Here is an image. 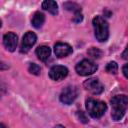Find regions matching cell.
<instances>
[{"instance_id":"ffe728a7","label":"cell","mask_w":128,"mask_h":128,"mask_svg":"<svg viewBox=\"0 0 128 128\" xmlns=\"http://www.w3.org/2000/svg\"><path fill=\"white\" fill-rule=\"evenodd\" d=\"M122 72H123V74H124V76L128 79V64H126V65H124L123 66V69H122Z\"/></svg>"},{"instance_id":"ba28073f","label":"cell","mask_w":128,"mask_h":128,"mask_svg":"<svg viewBox=\"0 0 128 128\" xmlns=\"http://www.w3.org/2000/svg\"><path fill=\"white\" fill-rule=\"evenodd\" d=\"M68 75V69L62 65H55L49 71V77L52 80L60 81Z\"/></svg>"},{"instance_id":"5b68a950","label":"cell","mask_w":128,"mask_h":128,"mask_svg":"<svg viewBox=\"0 0 128 128\" xmlns=\"http://www.w3.org/2000/svg\"><path fill=\"white\" fill-rule=\"evenodd\" d=\"M77 94H78V92H77L76 87H74V86H67V87H65L62 90L59 98H60V101L63 104L70 105L76 99Z\"/></svg>"},{"instance_id":"d6986e66","label":"cell","mask_w":128,"mask_h":128,"mask_svg":"<svg viewBox=\"0 0 128 128\" xmlns=\"http://www.w3.org/2000/svg\"><path fill=\"white\" fill-rule=\"evenodd\" d=\"M122 58H123L124 60H128V45H127V47L125 48V50L123 51V53H122Z\"/></svg>"},{"instance_id":"9a60e30c","label":"cell","mask_w":128,"mask_h":128,"mask_svg":"<svg viewBox=\"0 0 128 128\" xmlns=\"http://www.w3.org/2000/svg\"><path fill=\"white\" fill-rule=\"evenodd\" d=\"M40 70H41L40 67L35 63H31L29 65V67H28V71L33 75H39L40 74Z\"/></svg>"},{"instance_id":"52a82bcc","label":"cell","mask_w":128,"mask_h":128,"mask_svg":"<svg viewBox=\"0 0 128 128\" xmlns=\"http://www.w3.org/2000/svg\"><path fill=\"white\" fill-rule=\"evenodd\" d=\"M36 40H37V37H36L35 33L31 32V31L26 32L25 35L23 36L21 46H20L21 53H27L31 49V47L36 43Z\"/></svg>"},{"instance_id":"5bb4252c","label":"cell","mask_w":128,"mask_h":128,"mask_svg":"<svg viewBox=\"0 0 128 128\" xmlns=\"http://www.w3.org/2000/svg\"><path fill=\"white\" fill-rule=\"evenodd\" d=\"M118 71V65L115 61H111L107 64L106 66V72L110 73V74H116Z\"/></svg>"},{"instance_id":"8992f818","label":"cell","mask_w":128,"mask_h":128,"mask_svg":"<svg viewBox=\"0 0 128 128\" xmlns=\"http://www.w3.org/2000/svg\"><path fill=\"white\" fill-rule=\"evenodd\" d=\"M84 88L91 92L92 94H95V95H98V94H101L104 90V87L102 85V83L97 79V78H89L87 79L84 83Z\"/></svg>"},{"instance_id":"8fae6325","label":"cell","mask_w":128,"mask_h":128,"mask_svg":"<svg viewBox=\"0 0 128 128\" xmlns=\"http://www.w3.org/2000/svg\"><path fill=\"white\" fill-rule=\"evenodd\" d=\"M42 8L52 15L58 14V5L54 0H44L42 3Z\"/></svg>"},{"instance_id":"2e32d148","label":"cell","mask_w":128,"mask_h":128,"mask_svg":"<svg viewBox=\"0 0 128 128\" xmlns=\"http://www.w3.org/2000/svg\"><path fill=\"white\" fill-rule=\"evenodd\" d=\"M101 50H99L98 48H95V47H92V48H90L89 50H88V54L91 56V57H93V58H100V56H101Z\"/></svg>"},{"instance_id":"277c9868","label":"cell","mask_w":128,"mask_h":128,"mask_svg":"<svg viewBox=\"0 0 128 128\" xmlns=\"http://www.w3.org/2000/svg\"><path fill=\"white\" fill-rule=\"evenodd\" d=\"M75 69H76V72L79 75L88 76V75H91L94 72H96V70L98 69V66L94 62H92L88 59H84L76 65Z\"/></svg>"},{"instance_id":"6da1fadb","label":"cell","mask_w":128,"mask_h":128,"mask_svg":"<svg viewBox=\"0 0 128 128\" xmlns=\"http://www.w3.org/2000/svg\"><path fill=\"white\" fill-rule=\"evenodd\" d=\"M112 112L111 116L114 121H119L123 118L126 109L128 107V96L126 95H116L111 99Z\"/></svg>"},{"instance_id":"ac0fdd59","label":"cell","mask_w":128,"mask_h":128,"mask_svg":"<svg viewBox=\"0 0 128 128\" xmlns=\"http://www.w3.org/2000/svg\"><path fill=\"white\" fill-rule=\"evenodd\" d=\"M77 115H78V118L81 120V122H83V123H87V122H88V119H87V117L84 115V112H83V111H78Z\"/></svg>"},{"instance_id":"4fadbf2b","label":"cell","mask_w":128,"mask_h":128,"mask_svg":"<svg viewBox=\"0 0 128 128\" xmlns=\"http://www.w3.org/2000/svg\"><path fill=\"white\" fill-rule=\"evenodd\" d=\"M44 21H45V16H44L43 13H41V12H36V13H34V15H33V17H32V25H33L35 28L38 29V28L42 27Z\"/></svg>"},{"instance_id":"7a4b0ae2","label":"cell","mask_w":128,"mask_h":128,"mask_svg":"<svg viewBox=\"0 0 128 128\" xmlns=\"http://www.w3.org/2000/svg\"><path fill=\"white\" fill-rule=\"evenodd\" d=\"M92 23L96 39L99 42H105L109 36V26L107 21L101 16H96L94 17Z\"/></svg>"},{"instance_id":"30bf717a","label":"cell","mask_w":128,"mask_h":128,"mask_svg":"<svg viewBox=\"0 0 128 128\" xmlns=\"http://www.w3.org/2000/svg\"><path fill=\"white\" fill-rule=\"evenodd\" d=\"M54 53L59 58L66 57V56H68L72 53V47L67 43L58 42L54 46Z\"/></svg>"},{"instance_id":"e0dca14e","label":"cell","mask_w":128,"mask_h":128,"mask_svg":"<svg viewBox=\"0 0 128 128\" xmlns=\"http://www.w3.org/2000/svg\"><path fill=\"white\" fill-rule=\"evenodd\" d=\"M83 19V16H82V13L81 11H77V12H74V17H73V21L75 23H79L81 22Z\"/></svg>"},{"instance_id":"3957f363","label":"cell","mask_w":128,"mask_h":128,"mask_svg":"<svg viewBox=\"0 0 128 128\" xmlns=\"http://www.w3.org/2000/svg\"><path fill=\"white\" fill-rule=\"evenodd\" d=\"M86 109L92 118L97 119L103 116V114L107 110V105L105 102H102L100 100L88 98L86 100Z\"/></svg>"},{"instance_id":"7c38bea8","label":"cell","mask_w":128,"mask_h":128,"mask_svg":"<svg viewBox=\"0 0 128 128\" xmlns=\"http://www.w3.org/2000/svg\"><path fill=\"white\" fill-rule=\"evenodd\" d=\"M50 54H51V49L48 46L42 45L36 49V55L41 61H46L50 57Z\"/></svg>"},{"instance_id":"9c48e42d","label":"cell","mask_w":128,"mask_h":128,"mask_svg":"<svg viewBox=\"0 0 128 128\" xmlns=\"http://www.w3.org/2000/svg\"><path fill=\"white\" fill-rule=\"evenodd\" d=\"M3 44L5 46V48L10 51V52H13L15 51L16 47H17V44H18V37L15 33L13 32H8L4 35L3 37Z\"/></svg>"}]
</instances>
